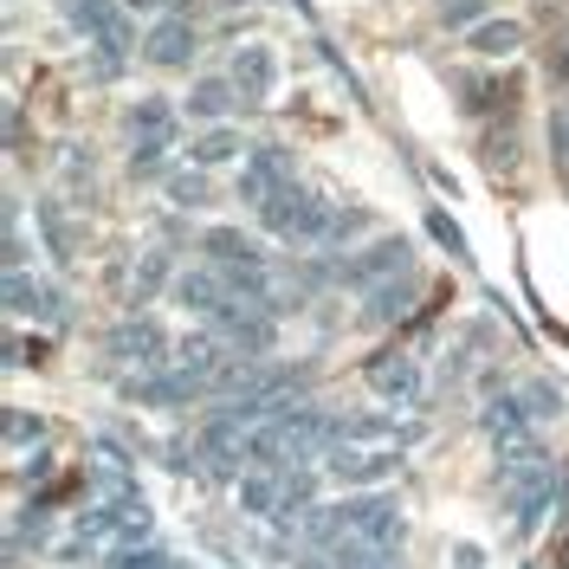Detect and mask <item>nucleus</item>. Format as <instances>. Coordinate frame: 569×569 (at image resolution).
<instances>
[{
    "label": "nucleus",
    "mask_w": 569,
    "mask_h": 569,
    "mask_svg": "<svg viewBox=\"0 0 569 569\" xmlns=\"http://www.w3.org/2000/svg\"><path fill=\"white\" fill-rule=\"evenodd\" d=\"M39 227H46V247H52V259H71L78 252V233H71V220L59 201H39Z\"/></svg>",
    "instance_id": "nucleus-23"
},
{
    "label": "nucleus",
    "mask_w": 569,
    "mask_h": 569,
    "mask_svg": "<svg viewBox=\"0 0 569 569\" xmlns=\"http://www.w3.org/2000/svg\"><path fill=\"white\" fill-rule=\"evenodd\" d=\"M433 233H440V240H447V247H453V252H466L460 227H453V220H447V213H433Z\"/></svg>",
    "instance_id": "nucleus-35"
},
{
    "label": "nucleus",
    "mask_w": 569,
    "mask_h": 569,
    "mask_svg": "<svg viewBox=\"0 0 569 569\" xmlns=\"http://www.w3.org/2000/svg\"><path fill=\"white\" fill-rule=\"evenodd\" d=\"M194 46H201L194 20H188V13H162V20L142 33V59L162 66V71H181V66H194Z\"/></svg>",
    "instance_id": "nucleus-10"
},
{
    "label": "nucleus",
    "mask_w": 569,
    "mask_h": 569,
    "mask_svg": "<svg viewBox=\"0 0 569 569\" xmlns=\"http://www.w3.org/2000/svg\"><path fill=\"white\" fill-rule=\"evenodd\" d=\"M369 389L382 395L389 408H408V401H421V362L401 350H382L369 356Z\"/></svg>",
    "instance_id": "nucleus-12"
},
{
    "label": "nucleus",
    "mask_w": 569,
    "mask_h": 569,
    "mask_svg": "<svg viewBox=\"0 0 569 569\" xmlns=\"http://www.w3.org/2000/svg\"><path fill=\"white\" fill-rule=\"evenodd\" d=\"M176 298L194 311V318H213V311L227 305V279H220V266H194V272H181Z\"/></svg>",
    "instance_id": "nucleus-16"
},
{
    "label": "nucleus",
    "mask_w": 569,
    "mask_h": 569,
    "mask_svg": "<svg viewBox=\"0 0 569 569\" xmlns=\"http://www.w3.org/2000/svg\"><path fill=\"white\" fill-rule=\"evenodd\" d=\"M123 7H130V13H156V20H162V13H176L181 0H123Z\"/></svg>",
    "instance_id": "nucleus-34"
},
{
    "label": "nucleus",
    "mask_w": 569,
    "mask_h": 569,
    "mask_svg": "<svg viewBox=\"0 0 569 569\" xmlns=\"http://www.w3.org/2000/svg\"><path fill=\"white\" fill-rule=\"evenodd\" d=\"M466 46H472L479 59H511V52L525 46V27H518V20H479V27L466 33Z\"/></svg>",
    "instance_id": "nucleus-20"
},
{
    "label": "nucleus",
    "mask_w": 569,
    "mask_h": 569,
    "mask_svg": "<svg viewBox=\"0 0 569 569\" xmlns=\"http://www.w3.org/2000/svg\"><path fill=\"white\" fill-rule=\"evenodd\" d=\"M7 447L27 453V447H46V421L27 415V408H7Z\"/></svg>",
    "instance_id": "nucleus-25"
},
{
    "label": "nucleus",
    "mask_w": 569,
    "mask_h": 569,
    "mask_svg": "<svg viewBox=\"0 0 569 569\" xmlns=\"http://www.w3.org/2000/svg\"><path fill=\"white\" fill-rule=\"evenodd\" d=\"M518 395H525V408H531V421H537V427L563 415V389H557V382H543V376H531V382H525Z\"/></svg>",
    "instance_id": "nucleus-24"
},
{
    "label": "nucleus",
    "mask_w": 569,
    "mask_h": 569,
    "mask_svg": "<svg viewBox=\"0 0 569 569\" xmlns=\"http://www.w3.org/2000/svg\"><path fill=\"white\" fill-rule=\"evenodd\" d=\"M213 188H208V176L194 169V176H169V201H181V208H201Z\"/></svg>",
    "instance_id": "nucleus-27"
},
{
    "label": "nucleus",
    "mask_w": 569,
    "mask_h": 569,
    "mask_svg": "<svg viewBox=\"0 0 569 569\" xmlns=\"http://www.w3.org/2000/svg\"><path fill=\"white\" fill-rule=\"evenodd\" d=\"M337 511H343L350 537L376 543V550H401V537H408V518H401V505H395L389 492H356V498H343Z\"/></svg>",
    "instance_id": "nucleus-5"
},
{
    "label": "nucleus",
    "mask_w": 569,
    "mask_h": 569,
    "mask_svg": "<svg viewBox=\"0 0 569 569\" xmlns=\"http://www.w3.org/2000/svg\"><path fill=\"white\" fill-rule=\"evenodd\" d=\"M233 98H240L233 78H194V84H188V117H201V123L213 130V123L233 110Z\"/></svg>",
    "instance_id": "nucleus-19"
},
{
    "label": "nucleus",
    "mask_w": 569,
    "mask_h": 569,
    "mask_svg": "<svg viewBox=\"0 0 569 569\" xmlns=\"http://www.w3.org/2000/svg\"><path fill=\"white\" fill-rule=\"evenodd\" d=\"M59 7H66V20L91 39V46H117V52H130V20H123L117 0H59Z\"/></svg>",
    "instance_id": "nucleus-11"
},
{
    "label": "nucleus",
    "mask_w": 569,
    "mask_h": 569,
    "mask_svg": "<svg viewBox=\"0 0 569 569\" xmlns=\"http://www.w3.org/2000/svg\"><path fill=\"white\" fill-rule=\"evenodd\" d=\"M486 162H492L498 176H511V169H518V137H511V130H505V137H486Z\"/></svg>",
    "instance_id": "nucleus-29"
},
{
    "label": "nucleus",
    "mask_w": 569,
    "mask_h": 569,
    "mask_svg": "<svg viewBox=\"0 0 569 569\" xmlns=\"http://www.w3.org/2000/svg\"><path fill=\"white\" fill-rule=\"evenodd\" d=\"M123 395L142 401V408H188V401L213 395V382H208V376H194L188 362H162V369L137 376V382H123Z\"/></svg>",
    "instance_id": "nucleus-7"
},
{
    "label": "nucleus",
    "mask_w": 569,
    "mask_h": 569,
    "mask_svg": "<svg viewBox=\"0 0 569 569\" xmlns=\"http://www.w3.org/2000/svg\"><path fill=\"white\" fill-rule=\"evenodd\" d=\"M550 142H557V156L569 169V104H557V117H550Z\"/></svg>",
    "instance_id": "nucleus-33"
},
{
    "label": "nucleus",
    "mask_w": 569,
    "mask_h": 569,
    "mask_svg": "<svg viewBox=\"0 0 569 569\" xmlns=\"http://www.w3.org/2000/svg\"><path fill=\"white\" fill-rule=\"evenodd\" d=\"M543 78H550L557 91H569V20L557 27V39L543 46Z\"/></svg>",
    "instance_id": "nucleus-26"
},
{
    "label": "nucleus",
    "mask_w": 569,
    "mask_h": 569,
    "mask_svg": "<svg viewBox=\"0 0 569 569\" xmlns=\"http://www.w3.org/2000/svg\"><path fill=\"white\" fill-rule=\"evenodd\" d=\"M252 149L240 130H227V123H213V130H201V137L188 142V162L194 169H227V162H247Z\"/></svg>",
    "instance_id": "nucleus-15"
},
{
    "label": "nucleus",
    "mask_w": 569,
    "mask_h": 569,
    "mask_svg": "<svg viewBox=\"0 0 569 569\" xmlns=\"http://www.w3.org/2000/svg\"><path fill=\"white\" fill-rule=\"evenodd\" d=\"M479 433L492 440V453L518 447V440H531L537 421H531V408H525V395L518 389H492L486 395V408H479Z\"/></svg>",
    "instance_id": "nucleus-9"
},
{
    "label": "nucleus",
    "mask_w": 569,
    "mask_h": 569,
    "mask_svg": "<svg viewBox=\"0 0 569 569\" xmlns=\"http://www.w3.org/2000/svg\"><path fill=\"white\" fill-rule=\"evenodd\" d=\"M7 311L13 318H66V298L52 291L46 279H33V272H7Z\"/></svg>",
    "instance_id": "nucleus-14"
},
{
    "label": "nucleus",
    "mask_w": 569,
    "mask_h": 569,
    "mask_svg": "<svg viewBox=\"0 0 569 569\" xmlns=\"http://www.w3.org/2000/svg\"><path fill=\"white\" fill-rule=\"evenodd\" d=\"M259 220H266V233H279V240H291V247H318V240H330L337 201H323V194H311V188H291V194H279L272 208H259Z\"/></svg>",
    "instance_id": "nucleus-2"
},
{
    "label": "nucleus",
    "mask_w": 569,
    "mask_h": 569,
    "mask_svg": "<svg viewBox=\"0 0 569 569\" xmlns=\"http://www.w3.org/2000/svg\"><path fill=\"white\" fill-rule=\"evenodd\" d=\"M227 78H233V91L259 104V98H272V84H279V59L266 52V46H240L233 59H227Z\"/></svg>",
    "instance_id": "nucleus-13"
},
{
    "label": "nucleus",
    "mask_w": 569,
    "mask_h": 569,
    "mask_svg": "<svg viewBox=\"0 0 569 569\" xmlns=\"http://www.w3.org/2000/svg\"><path fill=\"white\" fill-rule=\"evenodd\" d=\"M130 137H137V149H162V156H169V142H176V110L162 104V98H142V104L130 110Z\"/></svg>",
    "instance_id": "nucleus-17"
},
{
    "label": "nucleus",
    "mask_w": 569,
    "mask_h": 569,
    "mask_svg": "<svg viewBox=\"0 0 569 569\" xmlns=\"http://www.w3.org/2000/svg\"><path fill=\"white\" fill-rule=\"evenodd\" d=\"M323 472H330L337 486H350V492H376V486H389L395 472H401V447H382V440H337V447L323 453Z\"/></svg>",
    "instance_id": "nucleus-1"
},
{
    "label": "nucleus",
    "mask_w": 569,
    "mask_h": 569,
    "mask_svg": "<svg viewBox=\"0 0 569 569\" xmlns=\"http://www.w3.org/2000/svg\"><path fill=\"white\" fill-rule=\"evenodd\" d=\"M284 472L291 466H279V472H247L240 479V505H247L252 518H279L284 511Z\"/></svg>",
    "instance_id": "nucleus-18"
},
{
    "label": "nucleus",
    "mask_w": 569,
    "mask_h": 569,
    "mask_svg": "<svg viewBox=\"0 0 569 569\" xmlns=\"http://www.w3.org/2000/svg\"><path fill=\"white\" fill-rule=\"evenodd\" d=\"M291 188H298V169H291V156H284V149H252L247 169H240V201L259 213V208H272L279 194H291Z\"/></svg>",
    "instance_id": "nucleus-8"
},
{
    "label": "nucleus",
    "mask_w": 569,
    "mask_h": 569,
    "mask_svg": "<svg viewBox=\"0 0 569 569\" xmlns=\"http://www.w3.org/2000/svg\"><path fill=\"white\" fill-rule=\"evenodd\" d=\"M104 356L110 362H123V369H137V376H149V369H162L169 362V330L156 318H123L104 330Z\"/></svg>",
    "instance_id": "nucleus-3"
},
{
    "label": "nucleus",
    "mask_w": 569,
    "mask_h": 569,
    "mask_svg": "<svg viewBox=\"0 0 569 569\" xmlns=\"http://www.w3.org/2000/svg\"><path fill=\"white\" fill-rule=\"evenodd\" d=\"M479 13H486L479 0H447V13H440V27H447V33H453V27H460V33H472V27H479Z\"/></svg>",
    "instance_id": "nucleus-31"
},
{
    "label": "nucleus",
    "mask_w": 569,
    "mask_h": 569,
    "mask_svg": "<svg viewBox=\"0 0 569 569\" xmlns=\"http://www.w3.org/2000/svg\"><path fill=\"white\" fill-rule=\"evenodd\" d=\"M208 330H220V337H227V350L247 356V362H259V356L279 343V323H272V311H266V305H240V298H227V305L208 318Z\"/></svg>",
    "instance_id": "nucleus-4"
},
{
    "label": "nucleus",
    "mask_w": 569,
    "mask_h": 569,
    "mask_svg": "<svg viewBox=\"0 0 569 569\" xmlns=\"http://www.w3.org/2000/svg\"><path fill=\"white\" fill-rule=\"evenodd\" d=\"M362 227H369V213H362V208H337V220H330V247L362 240Z\"/></svg>",
    "instance_id": "nucleus-30"
},
{
    "label": "nucleus",
    "mask_w": 569,
    "mask_h": 569,
    "mask_svg": "<svg viewBox=\"0 0 569 569\" xmlns=\"http://www.w3.org/2000/svg\"><path fill=\"white\" fill-rule=\"evenodd\" d=\"M123 66H130V52H117V46H91V78H98V84L123 78Z\"/></svg>",
    "instance_id": "nucleus-28"
},
{
    "label": "nucleus",
    "mask_w": 569,
    "mask_h": 569,
    "mask_svg": "<svg viewBox=\"0 0 569 569\" xmlns=\"http://www.w3.org/2000/svg\"><path fill=\"white\" fill-rule=\"evenodd\" d=\"M130 291H137V298H156V291H162V259H142V266H130Z\"/></svg>",
    "instance_id": "nucleus-32"
},
{
    "label": "nucleus",
    "mask_w": 569,
    "mask_h": 569,
    "mask_svg": "<svg viewBox=\"0 0 569 569\" xmlns=\"http://www.w3.org/2000/svg\"><path fill=\"white\" fill-rule=\"evenodd\" d=\"M201 252H208V266H252V259H259L240 227H208V233H201Z\"/></svg>",
    "instance_id": "nucleus-21"
},
{
    "label": "nucleus",
    "mask_w": 569,
    "mask_h": 569,
    "mask_svg": "<svg viewBox=\"0 0 569 569\" xmlns=\"http://www.w3.org/2000/svg\"><path fill=\"white\" fill-rule=\"evenodd\" d=\"M415 291H421V279H415V272H401V279H389L382 291H369V323H389V318H401V311L415 305Z\"/></svg>",
    "instance_id": "nucleus-22"
},
{
    "label": "nucleus",
    "mask_w": 569,
    "mask_h": 569,
    "mask_svg": "<svg viewBox=\"0 0 569 569\" xmlns=\"http://www.w3.org/2000/svg\"><path fill=\"white\" fill-rule=\"evenodd\" d=\"M401 272H415V252H408V240L401 233H389V240H369V247L356 252L350 266L337 272V284H350V291H382L389 279H401Z\"/></svg>",
    "instance_id": "nucleus-6"
}]
</instances>
